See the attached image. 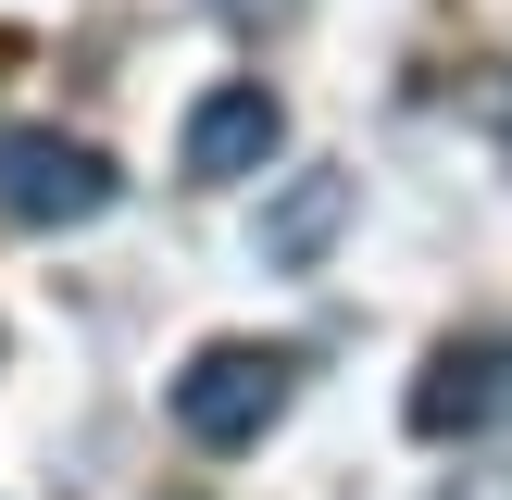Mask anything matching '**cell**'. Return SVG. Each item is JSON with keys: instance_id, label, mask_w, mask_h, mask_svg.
<instances>
[{"instance_id": "6da1fadb", "label": "cell", "mask_w": 512, "mask_h": 500, "mask_svg": "<svg viewBox=\"0 0 512 500\" xmlns=\"http://www.w3.org/2000/svg\"><path fill=\"white\" fill-rule=\"evenodd\" d=\"M288 388H300L288 350H263V338H213L188 375H175V425H188L200 450H250L275 413H288Z\"/></svg>"}, {"instance_id": "7a4b0ae2", "label": "cell", "mask_w": 512, "mask_h": 500, "mask_svg": "<svg viewBox=\"0 0 512 500\" xmlns=\"http://www.w3.org/2000/svg\"><path fill=\"white\" fill-rule=\"evenodd\" d=\"M125 175L88 138H50V125H0V213L13 225H100Z\"/></svg>"}, {"instance_id": "3957f363", "label": "cell", "mask_w": 512, "mask_h": 500, "mask_svg": "<svg viewBox=\"0 0 512 500\" xmlns=\"http://www.w3.org/2000/svg\"><path fill=\"white\" fill-rule=\"evenodd\" d=\"M512 413V338H450L413 388V438H475Z\"/></svg>"}, {"instance_id": "277c9868", "label": "cell", "mask_w": 512, "mask_h": 500, "mask_svg": "<svg viewBox=\"0 0 512 500\" xmlns=\"http://www.w3.org/2000/svg\"><path fill=\"white\" fill-rule=\"evenodd\" d=\"M275 150H288V113H275V88H250V75L188 113V175H200V188H238V175L275 163Z\"/></svg>"}, {"instance_id": "5b68a950", "label": "cell", "mask_w": 512, "mask_h": 500, "mask_svg": "<svg viewBox=\"0 0 512 500\" xmlns=\"http://www.w3.org/2000/svg\"><path fill=\"white\" fill-rule=\"evenodd\" d=\"M338 225H350V175H300V188L263 213V263H313Z\"/></svg>"}, {"instance_id": "8992f818", "label": "cell", "mask_w": 512, "mask_h": 500, "mask_svg": "<svg viewBox=\"0 0 512 500\" xmlns=\"http://www.w3.org/2000/svg\"><path fill=\"white\" fill-rule=\"evenodd\" d=\"M450 500H512V475H475V488H450Z\"/></svg>"}, {"instance_id": "52a82bcc", "label": "cell", "mask_w": 512, "mask_h": 500, "mask_svg": "<svg viewBox=\"0 0 512 500\" xmlns=\"http://www.w3.org/2000/svg\"><path fill=\"white\" fill-rule=\"evenodd\" d=\"M238 13H288V0H238Z\"/></svg>"}]
</instances>
